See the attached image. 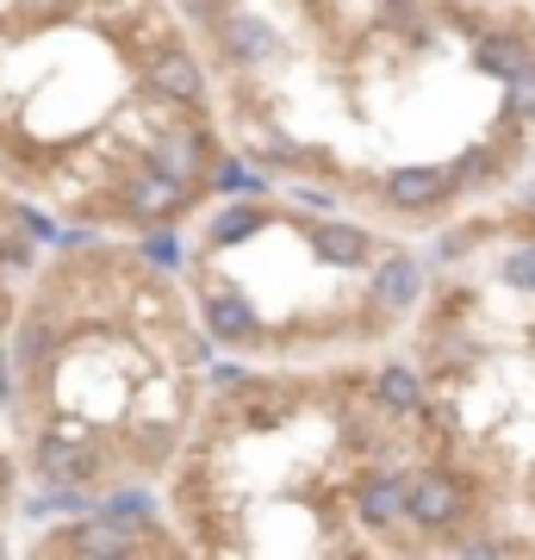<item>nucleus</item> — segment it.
Returning a JSON list of instances; mask_svg holds the SVG:
<instances>
[{
	"label": "nucleus",
	"mask_w": 535,
	"mask_h": 560,
	"mask_svg": "<svg viewBox=\"0 0 535 560\" xmlns=\"http://www.w3.org/2000/svg\"><path fill=\"white\" fill-rule=\"evenodd\" d=\"M474 62L486 69V75H498V81H511L516 69H530V38L523 32H498V38H479L474 44Z\"/></svg>",
	"instance_id": "obj_7"
},
{
	"label": "nucleus",
	"mask_w": 535,
	"mask_h": 560,
	"mask_svg": "<svg viewBox=\"0 0 535 560\" xmlns=\"http://www.w3.org/2000/svg\"><path fill=\"white\" fill-rule=\"evenodd\" d=\"M380 399L393 405V411H417V405H423V374L405 368V361L380 368Z\"/></svg>",
	"instance_id": "obj_12"
},
{
	"label": "nucleus",
	"mask_w": 535,
	"mask_h": 560,
	"mask_svg": "<svg viewBox=\"0 0 535 560\" xmlns=\"http://www.w3.org/2000/svg\"><path fill=\"white\" fill-rule=\"evenodd\" d=\"M361 517H368V523H393L398 517V474L380 467V474L361 480Z\"/></svg>",
	"instance_id": "obj_14"
},
{
	"label": "nucleus",
	"mask_w": 535,
	"mask_h": 560,
	"mask_svg": "<svg viewBox=\"0 0 535 560\" xmlns=\"http://www.w3.org/2000/svg\"><path fill=\"white\" fill-rule=\"evenodd\" d=\"M417 287H423V268H417L411 256H393L374 275V300L393 305V312H405V305H417Z\"/></svg>",
	"instance_id": "obj_9"
},
{
	"label": "nucleus",
	"mask_w": 535,
	"mask_h": 560,
	"mask_svg": "<svg viewBox=\"0 0 535 560\" xmlns=\"http://www.w3.org/2000/svg\"><path fill=\"white\" fill-rule=\"evenodd\" d=\"M212 180H219V187H231V194H249V187H256V175H249L243 162H219V168H212Z\"/></svg>",
	"instance_id": "obj_20"
},
{
	"label": "nucleus",
	"mask_w": 535,
	"mask_h": 560,
	"mask_svg": "<svg viewBox=\"0 0 535 560\" xmlns=\"http://www.w3.org/2000/svg\"><path fill=\"white\" fill-rule=\"evenodd\" d=\"M261 224H268V212H261V206H224L219 219H212V231H206V237H212V249H224V243L256 237Z\"/></svg>",
	"instance_id": "obj_13"
},
{
	"label": "nucleus",
	"mask_w": 535,
	"mask_h": 560,
	"mask_svg": "<svg viewBox=\"0 0 535 560\" xmlns=\"http://www.w3.org/2000/svg\"><path fill=\"white\" fill-rule=\"evenodd\" d=\"M206 330L224 342H249L256 337V305L237 293H206Z\"/></svg>",
	"instance_id": "obj_6"
},
{
	"label": "nucleus",
	"mask_w": 535,
	"mask_h": 560,
	"mask_svg": "<svg viewBox=\"0 0 535 560\" xmlns=\"http://www.w3.org/2000/svg\"><path fill=\"white\" fill-rule=\"evenodd\" d=\"M449 194V168H393L386 175V200L405 206V212H423Z\"/></svg>",
	"instance_id": "obj_3"
},
{
	"label": "nucleus",
	"mask_w": 535,
	"mask_h": 560,
	"mask_svg": "<svg viewBox=\"0 0 535 560\" xmlns=\"http://www.w3.org/2000/svg\"><path fill=\"white\" fill-rule=\"evenodd\" d=\"M219 38H224V50L243 57V62H268V57H275V32H268L261 20H249V13L219 20Z\"/></svg>",
	"instance_id": "obj_8"
},
{
	"label": "nucleus",
	"mask_w": 535,
	"mask_h": 560,
	"mask_svg": "<svg viewBox=\"0 0 535 560\" xmlns=\"http://www.w3.org/2000/svg\"><path fill=\"white\" fill-rule=\"evenodd\" d=\"M62 548H75V555H131L138 541L125 536L119 523H81V529H69Z\"/></svg>",
	"instance_id": "obj_11"
},
{
	"label": "nucleus",
	"mask_w": 535,
	"mask_h": 560,
	"mask_svg": "<svg viewBox=\"0 0 535 560\" xmlns=\"http://www.w3.org/2000/svg\"><path fill=\"white\" fill-rule=\"evenodd\" d=\"M504 113H511V119H535V62L511 75V106H504Z\"/></svg>",
	"instance_id": "obj_17"
},
{
	"label": "nucleus",
	"mask_w": 535,
	"mask_h": 560,
	"mask_svg": "<svg viewBox=\"0 0 535 560\" xmlns=\"http://www.w3.org/2000/svg\"><path fill=\"white\" fill-rule=\"evenodd\" d=\"M398 517H411L417 529H449L461 517V486L449 474H405L398 480Z\"/></svg>",
	"instance_id": "obj_1"
},
{
	"label": "nucleus",
	"mask_w": 535,
	"mask_h": 560,
	"mask_svg": "<svg viewBox=\"0 0 535 560\" xmlns=\"http://www.w3.org/2000/svg\"><path fill=\"white\" fill-rule=\"evenodd\" d=\"M44 324L32 318V324H20V342H13V361H20V374H38V361H44Z\"/></svg>",
	"instance_id": "obj_15"
},
{
	"label": "nucleus",
	"mask_w": 535,
	"mask_h": 560,
	"mask_svg": "<svg viewBox=\"0 0 535 560\" xmlns=\"http://www.w3.org/2000/svg\"><path fill=\"white\" fill-rule=\"evenodd\" d=\"M312 249L324 261H337V268H356V261H368V231L361 224H342V219H324V224H312Z\"/></svg>",
	"instance_id": "obj_5"
},
{
	"label": "nucleus",
	"mask_w": 535,
	"mask_h": 560,
	"mask_svg": "<svg viewBox=\"0 0 535 560\" xmlns=\"http://www.w3.org/2000/svg\"><path fill=\"white\" fill-rule=\"evenodd\" d=\"M156 88L168 94V101H199L206 94V81H199V62L181 57V50H168V57L156 62Z\"/></svg>",
	"instance_id": "obj_10"
},
{
	"label": "nucleus",
	"mask_w": 535,
	"mask_h": 560,
	"mask_svg": "<svg viewBox=\"0 0 535 560\" xmlns=\"http://www.w3.org/2000/svg\"><path fill=\"white\" fill-rule=\"evenodd\" d=\"M106 517H113V523H119V517H150V504H143L138 492H125V499L106 504Z\"/></svg>",
	"instance_id": "obj_21"
},
{
	"label": "nucleus",
	"mask_w": 535,
	"mask_h": 560,
	"mask_svg": "<svg viewBox=\"0 0 535 560\" xmlns=\"http://www.w3.org/2000/svg\"><path fill=\"white\" fill-rule=\"evenodd\" d=\"M187 194H194V187L162 168V175H138V180H131L125 206H131L138 219H168V212H181V206H187Z\"/></svg>",
	"instance_id": "obj_2"
},
{
	"label": "nucleus",
	"mask_w": 535,
	"mask_h": 560,
	"mask_svg": "<svg viewBox=\"0 0 535 560\" xmlns=\"http://www.w3.org/2000/svg\"><path fill=\"white\" fill-rule=\"evenodd\" d=\"M150 256H156V261H175L181 249H175V237H150Z\"/></svg>",
	"instance_id": "obj_22"
},
{
	"label": "nucleus",
	"mask_w": 535,
	"mask_h": 560,
	"mask_svg": "<svg viewBox=\"0 0 535 560\" xmlns=\"http://www.w3.org/2000/svg\"><path fill=\"white\" fill-rule=\"evenodd\" d=\"M38 467H44V480H88V474H94V448H88V442L81 436H44L38 442Z\"/></svg>",
	"instance_id": "obj_4"
},
{
	"label": "nucleus",
	"mask_w": 535,
	"mask_h": 560,
	"mask_svg": "<svg viewBox=\"0 0 535 560\" xmlns=\"http://www.w3.org/2000/svg\"><path fill=\"white\" fill-rule=\"evenodd\" d=\"M380 20L398 25V32H411V25H423V7H417V0H386V7H380Z\"/></svg>",
	"instance_id": "obj_19"
},
{
	"label": "nucleus",
	"mask_w": 535,
	"mask_h": 560,
	"mask_svg": "<svg viewBox=\"0 0 535 560\" xmlns=\"http://www.w3.org/2000/svg\"><path fill=\"white\" fill-rule=\"evenodd\" d=\"M492 168H498L492 150H467V156L449 168V187H467V180H492Z\"/></svg>",
	"instance_id": "obj_16"
},
{
	"label": "nucleus",
	"mask_w": 535,
	"mask_h": 560,
	"mask_svg": "<svg viewBox=\"0 0 535 560\" xmlns=\"http://www.w3.org/2000/svg\"><path fill=\"white\" fill-rule=\"evenodd\" d=\"M504 280H511V287H523V293H535V243L511 249V261H504Z\"/></svg>",
	"instance_id": "obj_18"
}]
</instances>
